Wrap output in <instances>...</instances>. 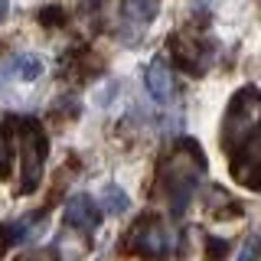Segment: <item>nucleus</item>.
Returning <instances> with one entry per match:
<instances>
[{
  "label": "nucleus",
  "mask_w": 261,
  "mask_h": 261,
  "mask_svg": "<svg viewBox=\"0 0 261 261\" xmlns=\"http://www.w3.org/2000/svg\"><path fill=\"white\" fill-rule=\"evenodd\" d=\"M10 124L16 127V137H20V163H23V173H20V193H33L43 179V167L49 157V137L43 124L30 114H16L10 118Z\"/></svg>",
  "instance_id": "obj_3"
},
{
  "label": "nucleus",
  "mask_w": 261,
  "mask_h": 261,
  "mask_svg": "<svg viewBox=\"0 0 261 261\" xmlns=\"http://www.w3.org/2000/svg\"><path fill=\"white\" fill-rule=\"evenodd\" d=\"M258 255H261V242H258V239H248V242L242 245L239 261H258Z\"/></svg>",
  "instance_id": "obj_14"
},
{
  "label": "nucleus",
  "mask_w": 261,
  "mask_h": 261,
  "mask_svg": "<svg viewBox=\"0 0 261 261\" xmlns=\"http://www.w3.org/2000/svg\"><path fill=\"white\" fill-rule=\"evenodd\" d=\"M228 173L239 186L261 193V130L228 153Z\"/></svg>",
  "instance_id": "obj_5"
},
{
  "label": "nucleus",
  "mask_w": 261,
  "mask_h": 261,
  "mask_svg": "<svg viewBox=\"0 0 261 261\" xmlns=\"http://www.w3.org/2000/svg\"><path fill=\"white\" fill-rule=\"evenodd\" d=\"M170 56L176 59V65L190 75H202L212 65V43L196 33H173L170 36Z\"/></svg>",
  "instance_id": "obj_6"
},
{
  "label": "nucleus",
  "mask_w": 261,
  "mask_h": 261,
  "mask_svg": "<svg viewBox=\"0 0 261 261\" xmlns=\"http://www.w3.org/2000/svg\"><path fill=\"white\" fill-rule=\"evenodd\" d=\"M13 173V130L0 121V179Z\"/></svg>",
  "instance_id": "obj_10"
},
{
  "label": "nucleus",
  "mask_w": 261,
  "mask_h": 261,
  "mask_svg": "<svg viewBox=\"0 0 261 261\" xmlns=\"http://www.w3.org/2000/svg\"><path fill=\"white\" fill-rule=\"evenodd\" d=\"M173 248V239H170V228L160 216H144L137 219V225L127 232V251L137 258L147 261H163Z\"/></svg>",
  "instance_id": "obj_4"
},
{
  "label": "nucleus",
  "mask_w": 261,
  "mask_h": 261,
  "mask_svg": "<svg viewBox=\"0 0 261 261\" xmlns=\"http://www.w3.org/2000/svg\"><path fill=\"white\" fill-rule=\"evenodd\" d=\"M65 222H69L72 228H79V232L92 235L98 225H101V209H98V202L92 199V196L79 193L72 196L69 202H65Z\"/></svg>",
  "instance_id": "obj_7"
},
{
  "label": "nucleus",
  "mask_w": 261,
  "mask_h": 261,
  "mask_svg": "<svg viewBox=\"0 0 261 261\" xmlns=\"http://www.w3.org/2000/svg\"><path fill=\"white\" fill-rule=\"evenodd\" d=\"M0 251H4V248H0Z\"/></svg>",
  "instance_id": "obj_17"
},
{
  "label": "nucleus",
  "mask_w": 261,
  "mask_h": 261,
  "mask_svg": "<svg viewBox=\"0 0 261 261\" xmlns=\"http://www.w3.org/2000/svg\"><path fill=\"white\" fill-rule=\"evenodd\" d=\"M39 72H43V59H39V56H20V59H16V75L23 82H33Z\"/></svg>",
  "instance_id": "obj_11"
},
{
  "label": "nucleus",
  "mask_w": 261,
  "mask_h": 261,
  "mask_svg": "<svg viewBox=\"0 0 261 261\" xmlns=\"http://www.w3.org/2000/svg\"><path fill=\"white\" fill-rule=\"evenodd\" d=\"M127 196L118 190V186H105V209L111 212V216H118V212H127Z\"/></svg>",
  "instance_id": "obj_12"
},
{
  "label": "nucleus",
  "mask_w": 261,
  "mask_h": 261,
  "mask_svg": "<svg viewBox=\"0 0 261 261\" xmlns=\"http://www.w3.org/2000/svg\"><path fill=\"white\" fill-rule=\"evenodd\" d=\"M202 173H206V157H202V150L193 141L176 144L173 150L163 157V163H160V193H163V199L170 202L173 212H183L190 206Z\"/></svg>",
  "instance_id": "obj_1"
},
{
  "label": "nucleus",
  "mask_w": 261,
  "mask_h": 261,
  "mask_svg": "<svg viewBox=\"0 0 261 261\" xmlns=\"http://www.w3.org/2000/svg\"><path fill=\"white\" fill-rule=\"evenodd\" d=\"M147 92L157 105L170 101V95H173V72H170V62L167 56H153L150 65H147Z\"/></svg>",
  "instance_id": "obj_8"
},
{
  "label": "nucleus",
  "mask_w": 261,
  "mask_h": 261,
  "mask_svg": "<svg viewBox=\"0 0 261 261\" xmlns=\"http://www.w3.org/2000/svg\"><path fill=\"white\" fill-rule=\"evenodd\" d=\"M13 261H59V255L49 251V248H33V251H23V255L13 258Z\"/></svg>",
  "instance_id": "obj_13"
},
{
  "label": "nucleus",
  "mask_w": 261,
  "mask_h": 261,
  "mask_svg": "<svg viewBox=\"0 0 261 261\" xmlns=\"http://www.w3.org/2000/svg\"><path fill=\"white\" fill-rule=\"evenodd\" d=\"M258 130H261V88L242 85L225 105V118H222L225 153H232L235 147L245 144L251 134H258Z\"/></svg>",
  "instance_id": "obj_2"
},
{
  "label": "nucleus",
  "mask_w": 261,
  "mask_h": 261,
  "mask_svg": "<svg viewBox=\"0 0 261 261\" xmlns=\"http://www.w3.org/2000/svg\"><path fill=\"white\" fill-rule=\"evenodd\" d=\"M121 13H124L127 27L144 30L150 20H157V13H160V0H124Z\"/></svg>",
  "instance_id": "obj_9"
},
{
  "label": "nucleus",
  "mask_w": 261,
  "mask_h": 261,
  "mask_svg": "<svg viewBox=\"0 0 261 261\" xmlns=\"http://www.w3.org/2000/svg\"><path fill=\"white\" fill-rule=\"evenodd\" d=\"M7 10H10V7H7V0H0V23L7 20Z\"/></svg>",
  "instance_id": "obj_16"
},
{
  "label": "nucleus",
  "mask_w": 261,
  "mask_h": 261,
  "mask_svg": "<svg viewBox=\"0 0 261 261\" xmlns=\"http://www.w3.org/2000/svg\"><path fill=\"white\" fill-rule=\"evenodd\" d=\"M39 20H43L46 27H53V23H62V10H59V7H49V10L39 13Z\"/></svg>",
  "instance_id": "obj_15"
}]
</instances>
